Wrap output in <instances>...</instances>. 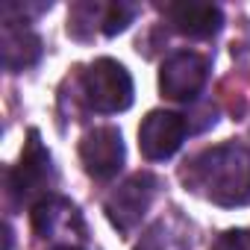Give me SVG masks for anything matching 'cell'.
<instances>
[{
    "label": "cell",
    "mask_w": 250,
    "mask_h": 250,
    "mask_svg": "<svg viewBox=\"0 0 250 250\" xmlns=\"http://www.w3.org/2000/svg\"><path fill=\"white\" fill-rule=\"evenodd\" d=\"M53 250H77V247H53Z\"/></svg>",
    "instance_id": "obj_14"
},
{
    "label": "cell",
    "mask_w": 250,
    "mask_h": 250,
    "mask_svg": "<svg viewBox=\"0 0 250 250\" xmlns=\"http://www.w3.org/2000/svg\"><path fill=\"white\" fill-rule=\"evenodd\" d=\"M136 250H188V238L183 232H171V227L159 221L142 235Z\"/></svg>",
    "instance_id": "obj_11"
},
{
    "label": "cell",
    "mask_w": 250,
    "mask_h": 250,
    "mask_svg": "<svg viewBox=\"0 0 250 250\" xmlns=\"http://www.w3.org/2000/svg\"><path fill=\"white\" fill-rule=\"evenodd\" d=\"M168 21L174 24L177 33L188 39H209L221 30L224 15L215 3H197V0H186V3H168L162 6Z\"/></svg>",
    "instance_id": "obj_8"
},
{
    "label": "cell",
    "mask_w": 250,
    "mask_h": 250,
    "mask_svg": "<svg viewBox=\"0 0 250 250\" xmlns=\"http://www.w3.org/2000/svg\"><path fill=\"white\" fill-rule=\"evenodd\" d=\"M206 74H209V62L206 56L194 53V50H177L162 62L159 71V88L165 97L171 100H194L203 85H206Z\"/></svg>",
    "instance_id": "obj_5"
},
{
    "label": "cell",
    "mask_w": 250,
    "mask_h": 250,
    "mask_svg": "<svg viewBox=\"0 0 250 250\" xmlns=\"http://www.w3.org/2000/svg\"><path fill=\"white\" fill-rule=\"evenodd\" d=\"M156 188H159V180L153 174H136L127 183H121L106 200V215H109L112 227L121 232H133L139 227L142 215L150 209Z\"/></svg>",
    "instance_id": "obj_4"
},
{
    "label": "cell",
    "mask_w": 250,
    "mask_h": 250,
    "mask_svg": "<svg viewBox=\"0 0 250 250\" xmlns=\"http://www.w3.org/2000/svg\"><path fill=\"white\" fill-rule=\"evenodd\" d=\"M53 186V165L50 153L44 150L39 130H30V142L21 153L18 168L9 174V191L18 203H33V200H47Z\"/></svg>",
    "instance_id": "obj_3"
},
{
    "label": "cell",
    "mask_w": 250,
    "mask_h": 250,
    "mask_svg": "<svg viewBox=\"0 0 250 250\" xmlns=\"http://www.w3.org/2000/svg\"><path fill=\"white\" fill-rule=\"evenodd\" d=\"M83 88V100L88 109L100 112V115H112V112H124L133 103V80L121 62L115 59H97L83 71L80 80Z\"/></svg>",
    "instance_id": "obj_2"
},
{
    "label": "cell",
    "mask_w": 250,
    "mask_h": 250,
    "mask_svg": "<svg viewBox=\"0 0 250 250\" xmlns=\"http://www.w3.org/2000/svg\"><path fill=\"white\" fill-rule=\"evenodd\" d=\"M209 250H250V229H227Z\"/></svg>",
    "instance_id": "obj_13"
},
{
    "label": "cell",
    "mask_w": 250,
    "mask_h": 250,
    "mask_svg": "<svg viewBox=\"0 0 250 250\" xmlns=\"http://www.w3.org/2000/svg\"><path fill=\"white\" fill-rule=\"evenodd\" d=\"M186 133H188V121L183 115L156 109L142 121V127H139V147H142L145 159H150V162L171 159L180 150Z\"/></svg>",
    "instance_id": "obj_6"
},
{
    "label": "cell",
    "mask_w": 250,
    "mask_h": 250,
    "mask_svg": "<svg viewBox=\"0 0 250 250\" xmlns=\"http://www.w3.org/2000/svg\"><path fill=\"white\" fill-rule=\"evenodd\" d=\"M180 177L194 194L218 206L250 203V150L235 142L197 153Z\"/></svg>",
    "instance_id": "obj_1"
},
{
    "label": "cell",
    "mask_w": 250,
    "mask_h": 250,
    "mask_svg": "<svg viewBox=\"0 0 250 250\" xmlns=\"http://www.w3.org/2000/svg\"><path fill=\"white\" fill-rule=\"evenodd\" d=\"M80 162L88 177L112 180L124 165V139L115 127H94L80 142Z\"/></svg>",
    "instance_id": "obj_7"
},
{
    "label": "cell",
    "mask_w": 250,
    "mask_h": 250,
    "mask_svg": "<svg viewBox=\"0 0 250 250\" xmlns=\"http://www.w3.org/2000/svg\"><path fill=\"white\" fill-rule=\"evenodd\" d=\"M0 47H3V65L18 74L30 65L39 62L42 56V42L36 33H30L27 27H18V24H6L3 27V39H0Z\"/></svg>",
    "instance_id": "obj_9"
},
{
    "label": "cell",
    "mask_w": 250,
    "mask_h": 250,
    "mask_svg": "<svg viewBox=\"0 0 250 250\" xmlns=\"http://www.w3.org/2000/svg\"><path fill=\"white\" fill-rule=\"evenodd\" d=\"M133 15H136V6H130V3H109V6H103V18H100L103 36H118V33H124V30L130 27Z\"/></svg>",
    "instance_id": "obj_12"
},
{
    "label": "cell",
    "mask_w": 250,
    "mask_h": 250,
    "mask_svg": "<svg viewBox=\"0 0 250 250\" xmlns=\"http://www.w3.org/2000/svg\"><path fill=\"white\" fill-rule=\"evenodd\" d=\"M74 224L80 227V212L62 197H47L36 203L33 209V227L39 235H59L62 229H71Z\"/></svg>",
    "instance_id": "obj_10"
}]
</instances>
